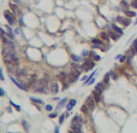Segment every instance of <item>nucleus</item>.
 I'll use <instances>...</instances> for the list:
<instances>
[{"instance_id": "obj_33", "label": "nucleus", "mask_w": 137, "mask_h": 133, "mask_svg": "<svg viewBox=\"0 0 137 133\" xmlns=\"http://www.w3.org/2000/svg\"><path fill=\"white\" fill-rule=\"evenodd\" d=\"M131 7H132V9H136V10H137V0H134V1L131 2Z\"/></svg>"}, {"instance_id": "obj_11", "label": "nucleus", "mask_w": 137, "mask_h": 133, "mask_svg": "<svg viewBox=\"0 0 137 133\" xmlns=\"http://www.w3.org/2000/svg\"><path fill=\"white\" fill-rule=\"evenodd\" d=\"M49 92L51 93H58L59 92V85H58V82H55V81H52L51 84H49Z\"/></svg>"}, {"instance_id": "obj_20", "label": "nucleus", "mask_w": 137, "mask_h": 133, "mask_svg": "<svg viewBox=\"0 0 137 133\" xmlns=\"http://www.w3.org/2000/svg\"><path fill=\"white\" fill-rule=\"evenodd\" d=\"M100 38H101L103 41H108V40H110L108 33H106V31H101V33H100Z\"/></svg>"}, {"instance_id": "obj_18", "label": "nucleus", "mask_w": 137, "mask_h": 133, "mask_svg": "<svg viewBox=\"0 0 137 133\" xmlns=\"http://www.w3.org/2000/svg\"><path fill=\"white\" fill-rule=\"evenodd\" d=\"M6 34H7V36H9L10 39H12V40L14 39V34H13V31H12V29H11L10 26H6Z\"/></svg>"}, {"instance_id": "obj_32", "label": "nucleus", "mask_w": 137, "mask_h": 133, "mask_svg": "<svg viewBox=\"0 0 137 133\" xmlns=\"http://www.w3.org/2000/svg\"><path fill=\"white\" fill-rule=\"evenodd\" d=\"M126 59H127V55H124V56H122V57H120V59H119V60H120V63H124Z\"/></svg>"}, {"instance_id": "obj_43", "label": "nucleus", "mask_w": 137, "mask_h": 133, "mask_svg": "<svg viewBox=\"0 0 137 133\" xmlns=\"http://www.w3.org/2000/svg\"><path fill=\"white\" fill-rule=\"evenodd\" d=\"M14 1H16V2H21V0H14Z\"/></svg>"}, {"instance_id": "obj_16", "label": "nucleus", "mask_w": 137, "mask_h": 133, "mask_svg": "<svg viewBox=\"0 0 137 133\" xmlns=\"http://www.w3.org/2000/svg\"><path fill=\"white\" fill-rule=\"evenodd\" d=\"M76 103H77V101H76V99H70V101H68V105H66V110H68V111H71V110H72V108L76 105Z\"/></svg>"}, {"instance_id": "obj_4", "label": "nucleus", "mask_w": 137, "mask_h": 133, "mask_svg": "<svg viewBox=\"0 0 137 133\" xmlns=\"http://www.w3.org/2000/svg\"><path fill=\"white\" fill-rule=\"evenodd\" d=\"M4 17H5V19L7 21V23L9 24H14V22H16V18H14V14L13 12H11V11H9V10H6V11H4Z\"/></svg>"}, {"instance_id": "obj_19", "label": "nucleus", "mask_w": 137, "mask_h": 133, "mask_svg": "<svg viewBox=\"0 0 137 133\" xmlns=\"http://www.w3.org/2000/svg\"><path fill=\"white\" fill-rule=\"evenodd\" d=\"M120 6H122V9L125 11V10H129V7L131 6V4H129V2H127V0H122Z\"/></svg>"}, {"instance_id": "obj_5", "label": "nucleus", "mask_w": 137, "mask_h": 133, "mask_svg": "<svg viewBox=\"0 0 137 133\" xmlns=\"http://www.w3.org/2000/svg\"><path fill=\"white\" fill-rule=\"evenodd\" d=\"M117 22L123 24L124 27H129L131 21H130V17H126V16H118L117 17Z\"/></svg>"}, {"instance_id": "obj_14", "label": "nucleus", "mask_w": 137, "mask_h": 133, "mask_svg": "<svg viewBox=\"0 0 137 133\" xmlns=\"http://www.w3.org/2000/svg\"><path fill=\"white\" fill-rule=\"evenodd\" d=\"M101 96H102V92H100V91H94L93 92V97H94V99H95L96 103H99L100 101H101Z\"/></svg>"}, {"instance_id": "obj_31", "label": "nucleus", "mask_w": 137, "mask_h": 133, "mask_svg": "<svg viewBox=\"0 0 137 133\" xmlns=\"http://www.w3.org/2000/svg\"><path fill=\"white\" fill-rule=\"evenodd\" d=\"M66 118V115L65 114H61L60 115V118H59V125H61V123H64V120Z\"/></svg>"}, {"instance_id": "obj_44", "label": "nucleus", "mask_w": 137, "mask_h": 133, "mask_svg": "<svg viewBox=\"0 0 137 133\" xmlns=\"http://www.w3.org/2000/svg\"><path fill=\"white\" fill-rule=\"evenodd\" d=\"M135 24H137V17H136V22H135Z\"/></svg>"}, {"instance_id": "obj_39", "label": "nucleus", "mask_w": 137, "mask_h": 133, "mask_svg": "<svg viewBox=\"0 0 137 133\" xmlns=\"http://www.w3.org/2000/svg\"><path fill=\"white\" fill-rule=\"evenodd\" d=\"M111 76L114 79V80H117V77H118V75H115L114 74V72H111Z\"/></svg>"}, {"instance_id": "obj_34", "label": "nucleus", "mask_w": 137, "mask_h": 133, "mask_svg": "<svg viewBox=\"0 0 137 133\" xmlns=\"http://www.w3.org/2000/svg\"><path fill=\"white\" fill-rule=\"evenodd\" d=\"M46 110H47V111H52V110H53V106H52L51 104H47V105H46Z\"/></svg>"}, {"instance_id": "obj_1", "label": "nucleus", "mask_w": 137, "mask_h": 133, "mask_svg": "<svg viewBox=\"0 0 137 133\" xmlns=\"http://www.w3.org/2000/svg\"><path fill=\"white\" fill-rule=\"evenodd\" d=\"M2 58H4V62L6 64H9V63H18L19 64V59L17 57L16 50L13 47L4 46L2 47Z\"/></svg>"}, {"instance_id": "obj_9", "label": "nucleus", "mask_w": 137, "mask_h": 133, "mask_svg": "<svg viewBox=\"0 0 137 133\" xmlns=\"http://www.w3.org/2000/svg\"><path fill=\"white\" fill-rule=\"evenodd\" d=\"M18 63H9L7 64V70H9V74L10 75H13V74H17L18 72Z\"/></svg>"}, {"instance_id": "obj_3", "label": "nucleus", "mask_w": 137, "mask_h": 133, "mask_svg": "<svg viewBox=\"0 0 137 133\" xmlns=\"http://www.w3.org/2000/svg\"><path fill=\"white\" fill-rule=\"evenodd\" d=\"M82 126H83V118L81 115H75L73 118L71 120V126H70V130L72 131H82Z\"/></svg>"}, {"instance_id": "obj_22", "label": "nucleus", "mask_w": 137, "mask_h": 133, "mask_svg": "<svg viewBox=\"0 0 137 133\" xmlns=\"http://www.w3.org/2000/svg\"><path fill=\"white\" fill-rule=\"evenodd\" d=\"M10 9L12 10V12H13L14 15H18V14H19V9H18V6H17V5H14V4H10Z\"/></svg>"}, {"instance_id": "obj_36", "label": "nucleus", "mask_w": 137, "mask_h": 133, "mask_svg": "<svg viewBox=\"0 0 137 133\" xmlns=\"http://www.w3.org/2000/svg\"><path fill=\"white\" fill-rule=\"evenodd\" d=\"M58 116V113H51L49 114V118H57Z\"/></svg>"}, {"instance_id": "obj_12", "label": "nucleus", "mask_w": 137, "mask_h": 133, "mask_svg": "<svg viewBox=\"0 0 137 133\" xmlns=\"http://www.w3.org/2000/svg\"><path fill=\"white\" fill-rule=\"evenodd\" d=\"M108 36H110L113 41H118V40L122 38L120 35H117V33H115V31H114L113 29H110V30H108Z\"/></svg>"}, {"instance_id": "obj_28", "label": "nucleus", "mask_w": 137, "mask_h": 133, "mask_svg": "<svg viewBox=\"0 0 137 133\" xmlns=\"http://www.w3.org/2000/svg\"><path fill=\"white\" fill-rule=\"evenodd\" d=\"M22 125H23V127H24V130H25V132H29V125H28L27 120H22Z\"/></svg>"}, {"instance_id": "obj_15", "label": "nucleus", "mask_w": 137, "mask_h": 133, "mask_svg": "<svg viewBox=\"0 0 137 133\" xmlns=\"http://www.w3.org/2000/svg\"><path fill=\"white\" fill-rule=\"evenodd\" d=\"M106 89V84L103 82V81H101V82H97L95 86V89L96 91H100V92H103Z\"/></svg>"}, {"instance_id": "obj_13", "label": "nucleus", "mask_w": 137, "mask_h": 133, "mask_svg": "<svg viewBox=\"0 0 137 133\" xmlns=\"http://www.w3.org/2000/svg\"><path fill=\"white\" fill-rule=\"evenodd\" d=\"M17 76L21 79V77H25V76H28V70L25 69V68H23V69H18V72H17Z\"/></svg>"}, {"instance_id": "obj_41", "label": "nucleus", "mask_w": 137, "mask_h": 133, "mask_svg": "<svg viewBox=\"0 0 137 133\" xmlns=\"http://www.w3.org/2000/svg\"><path fill=\"white\" fill-rule=\"evenodd\" d=\"M87 79H88V76H87V75H84V76H82V81H85Z\"/></svg>"}, {"instance_id": "obj_27", "label": "nucleus", "mask_w": 137, "mask_h": 133, "mask_svg": "<svg viewBox=\"0 0 137 133\" xmlns=\"http://www.w3.org/2000/svg\"><path fill=\"white\" fill-rule=\"evenodd\" d=\"M110 77H111V72L110 73H107V74L105 75V77H103V82H105L106 85H108V82H110Z\"/></svg>"}, {"instance_id": "obj_25", "label": "nucleus", "mask_w": 137, "mask_h": 133, "mask_svg": "<svg viewBox=\"0 0 137 133\" xmlns=\"http://www.w3.org/2000/svg\"><path fill=\"white\" fill-rule=\"evenodd\" d=\"M66 102H68V98H63V99H61V101H60V103L58 104V106H57V109H58V110H59V109H60V108H63V106H64V105H65V104H66Z\"/></svg>"}, {"instance_id": "obj_6", "label": "nucleus", "mask_w": 137, "mask_h": 133, "mask_svg": "<svg viewBox=\"0 0 137 133\" xmlns=\"http://www.w3.org/2000/svg\"><path fill=\"white\" fill-rule=\"evenodd\" d=\"M85 104H87V106L89 108V110H90V111H93V110L95 109L96 102H95V99H94V97H93V94H91V96H89V97L85 99Z\"/></svg>"}, {"instance_id": "obj_17", "label": "nucleus", "mask_w": 137, "mask_h": 133, "mask_svg": "<svg viewBox=\"0 0 137 133\" xmlns=\"http://www.w3.org/2000/svg\"><path fill=\"white\" fill-rule=\"evenodd\" d=\"M111 27H112V29L114 30L115 33H118V35H120V36H123V35H124V31H123V29H120V28H119V27H118L117 24H112Z\"/></svg>"}, {"instance_id": "obj_2", "label": "nucleus", "mask_w": 137, "mask_h": 133, "mask_svg": "<svg viewBox=\"0 0 137 133\" xmlns=\"http://www.w3.org/2000/svg\"><path fill=\"white\" fill-rule=\"evenodd\" d=\"M33 89L35 93H48L47 91V80L46 79H40L36 80L35 84L33 85Z\"/></svg>"}, {"instance_id": "obj_26", "label": "nucleus", "mask_w": 137, "mask_h": 133, "mask_svg": "<svg viewBox=\"0 0 137 133\" xmlns=\"http://www.w3.org/2000/svg\"><path fill=\"white\" fill-rule=\"evenodd\" d=\"M81 110H82V113H83V114H88V111H90V110H89V108L87 106V104H85V103H84V104L82 105Z\"/></svg>"}, {"instance_id": "obj_10", "label": "nucleus", "mask_w": 137, "mask_h": 133, "mask_svg": "<svg viewBox=\"0 0 137 133\" xmlns=\"http://www.w3.org/2000/svg\"><path fill=\"white\" fill-rule=\"evenodd\" d=\"M10 79H11V81L13 82V84L16 85V86H17V87H19L21 89H24V91H28L27 86H25V85H24L23 82H19V81H18V80H17L16 77H14L13 75H10Z\"/></svg>"}, {"instance_id": "obj_21", "label": "nucleus", "mask_w": 137, "mask_h": 133, "mask_svg": "<svg viewBox=\"0 0 137 133\" xmlns=\"http://www.w3.org/2000/svg\"><path fill=\"white\" fill-rule=\"evenodd\" d=\"M125 12V15L127 16V17H135V16H137V14H136V11H134V10H125L124 11Z\"/></svg>"}, {"instance_id": "obj_24", "label": "nucleus", "mask_w": 137, "mask_h": 133, "mask_svg": "<svg viewBox=\"0 0 137 133\" xmlns=\"http://www.w3.org/2000/svg\"><path fill=\"white\" fill-rule=\"evenodd\" d=\"M30 101H31L33 103H35V104H43L45 103L41 98H35V97H30Z\"/></svg>"}, {"instance_id": "obj_30", "label": "nucleus", "mask_w": 137, "mask_h": 133, "mask_svg": "<svg viewBox=\"0 0 137 133\" xmlns=\"http://www.w3.org/2000/svg\"><path fill=\"white\" fill-rule=\"evenodd\" d=\"M10 104H11V105L13 106V108L16 109V110H17V111H21V105H18V104H14L12 101H10Z\"/></svg>"}, {"instance_id": "obj_40", "label": "nucleus", "mask_w": 137, "mask_h": 133, "mask_svg": "<svg viewBox=\"0 0 137 133\" xmlns=\"http://www.w3.org/2000/svg\"><path fill=\"white\" fill-rule=\"evenodd\" d=\"M120 57H122V55H117L114 58H115V60H117V59H120Z\"/></svg>"}, {"instance_id": "obj_35", "label": "nucleus", "mask_w": 137, "mask_h": 133, "mask_svg": "<svg viewBox=\"0 0 137 133\" xmlns=\"http://www.w3.org/2000/svg\"><path fill=\"white\" fill-rule=\"evenodd\" d=\"M89 51H87V50H83V52H82V56L83 57H87V56H89Z\"/></svg>"}, {"instance_id": "obj_8", "label": "nucleus", "mask_w": 137, "mask_h": 133, "mask_svg": "<svg viewBox=\"0 0 137 133\" xmlns=\"http://www.w3.org/2000/svg\"><path fill=\"white\" fill-rule=\"evenodd\" d=\"M78 77H80V70H72L71 73H68V81L70 82V84H72V82H75Z\"/></svg>"}, {"instance_id": "obj_23", "label": "nucleus", "mask_w": 137, "mask_h": 133, "mask_svg": "<svg viewBox=\"0 0 137 133\" xmlns=\"http://www.w3.org/2000/svg\"><path fill=\"white\" fill-rule=\"evenodd\" d=\"M89 56H90V58L93 59V60H100V59H101V57H100V56H99V55H95V52H94V51H91V52H90V53H89Z\"/></svg>"}, {"instance_id": "obj_42", "label": "nucleus", "mask_w": 137, "mask_h": 133, "mask_svg": "<svg viewBox=\"0 0 137 133\" xmlns=\"http://www.w3.org/2000/svg\"><path fill=\"white\" fill-rule=\"evenodd\" d=\"M54 133H59V127H57V128H55V131H54Z\"/></svg>"}, {"instance_id": "obj_38", "label": "nucleus", "mask_w": 137, "mask_h": 133, "mask_svg": "<svg viewBox=\"0 0 137 133\" xmlns=\"http://www.w3.org/2000/svg\"><path fill=\"white\" fill-rule=\"evenodd\" d=\"M5 94H6V93H5V91H4V89L0 87V97H4Z\"/></svg>"}, {"instance_id": "obj_37", "label": "nucleus", "mask_w": 137, "mask_h": 133, "mask_svg": "<svg viewBox=\"0 0 137 133\" xmlns=\"http://www.w3.org/2000/svg\"><path fill=\"white\" fill-rule=\"evenodd\" d=\"M0 80H1V81H4V80H5L4 74H2V69H1V68H0Z\"/></svg>"}, {"instance_id": "obj_7", "label": "nucleus", "mask_w": 137, "mask_h": 133, "mask_svg": "<svg viewBox=\"0 0 137 133\" xmlns=\"http://www.w3.org/2000/svg\"><path fill=\"white\" fill-rule=\"evenodd\" d=\"M94 67H95V60H93V59H87V60L84 62V64H83V69H84L85 72L91 70Z\"/></svg>"}, {"instance_id": "obj_29", "label": "nucleus", "mask_w": 137, "mask_h": 133, "mask_svg": "<svg viewBox=\"0 0 137 133\" xmlns=\"http://www.w3.org/2000/svg\"><path fill=\"white\" fill-rule=\"evenodd\" d=\"M71 58H72L73 62H80V60L82 59L80 56H76V55H73V53H71Z\"/></svg>"}]
</instances>
